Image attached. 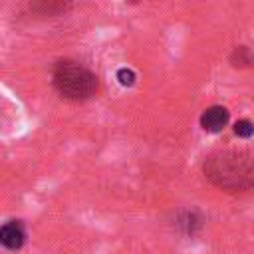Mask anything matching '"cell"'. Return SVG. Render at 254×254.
Returning <instances> with one entry per match:
<instances>
[{"mask_svg":"<svg viewBox=\"0 0 254 254\" xmlns=\"http://www.w3.org/2000/svg\"><path fill=\"white\" fill-rule=\"evenodd\" d=\"M204 177L228 192L254 189V153L248 149H218L202 163Z\"/></svg>","mask_w":254,"mask_h":254,"instance_id":"6da1fadb","label":"cell"},{"mask_svg":"<svg viewBox=\"0 0 254 254\" xmlns=\"http://www.w3.org/2000/svg\"><path fill=\"white\" fill-rule=\"evenodd\" d=\"M52 83L56 91L69 101H85L97 93L99 81L95 73L71 60L56 62L52 69Z\"/></svg>","mask_w":254,"mask_h":254,"instance_id":"7a4b0ae2","label":"cell"},{"mask_svg":"<svg viewBox=\"0 0 254 254\" xmlns=\"http://www.w3.org/2000/svg\"><path fill=\"white\" fill-rule=\"evenodd\" d=\"M228 117H230V113H228L226 107L212 105V107H208V109L202 111V115H200V127L204 131H208V133H218V131H222L226 127Z\"/></svg>","mask_w":254,"mask_h":254,"instance_id":"3957f363","label":"cell"},{"mask_svg":"<svg viewBox=\"0 0 254 254\" xmlns=\"http://www.w3.org/2000/svg\"><path fill=\"white\" fill-rule=\"evenodd\" d=\"M0 242L8 250H18L26 242V232L20 220H10L0 228Z\"/></svg>","mask_w":254,"mask_h":254,"instance_id":"277c9868","label":"cell"},{"mask_svg":"<svg viewBox=\"0 0 254 254\" xmlns=\"http://www.w3.org/2000/svg\"><path fill=\"white\" fill-rule=\"evenodd\" d=\"M230 62H232L234 67H244V65H252L254 58H252V54L248 52L246 46H238V48H234V52L230 56Z\"/></svg>","mask_w":254,"mask_h":254,"instance_id":"5b68a950","label":"cell"},{"mask_svg":"<svg viewBox=\"0 0 254 254\" xmlns=\"http://www.w3.org/2000/svg\"><path fill=\"white\" fill-rule=\"evenodd\" d=\"M234 133L242 139H248V137L254 135V123L248 121V119H240V121L234 123Z\"/></svg>","mask_w":254,"mask_h":254,"instance_id":"8992f818","label":"cell"},{"mask_svg":"<svg viewBox=\"0 0 254 254\" xmlns=\"http://www.w3.org/2000/svg\"><path fill=\"white\" fill-rule=\"evenodd\" d=\"M117 79H119V83H121V85L131 87V85L135 83L137 75H135V71H133V69H129V67H121V69L117 71Z\"/></svg>","mask_w":254,"mask_h":254,"instance_id":"52a82bcc","label":"cell"},{"mask_svg":"<svg viewBox=\"0 0 254 254\" xmlns=\"http://www.w3.org/2000/svg\"><path fill=\"white\" fill-rule=\"evenodd\" d=\"M181 224L185 226V232H194V226H200V218L196 216V212H185V218L181 220Z\"/></svg>","mask_w":254,"mask_h":254,"instance_id":"ba28073f","label":"cell"}]
</instances>
